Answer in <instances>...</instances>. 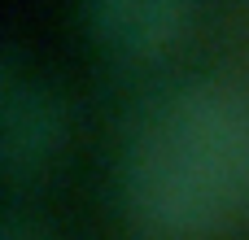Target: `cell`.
<instances>
[{
  "instance_id": "1",
  "label": "cell",
  "mask_w": 249,
  "mask_h": 240,
  "mask_svg": "<svg viewBox=\"0 0 249 240\" xmlns=\"http://www.w3.org/2000/svg\"><path fill=\"white\" fill-rule=\"evenodd\" d=\"M245 197L162 118L153 114L123 157V214L144 240H206Z\"/></svg>"
},
{
  "instance_id": "2",
  "label": "cell",
  "mask_w": 249,
  "mask_h": 240,
  "mask_svg": "<svg viewBox=\"0 0 249 240\" xmlns=\"http://www.w3.org/2000/svg\"><path fill=\"white\" fill-rule=\"evenodd\" d=\"M249 201V96L228 79H193L158 109Z\"/></svg>"
},
{
  "instance_id": "3",
  "label": "cell",
  "mask_w": 249,
  "mask_h": 240,
  "mask_svg": "<svg viewBox=\"0 0 249 240\" xmlns=\"http://www.w3.org/2000/svg\"><path fill=\"white\" fill-rule=\"evenodd\" d=\"M66 140V109L61 101L35 83V79H18L13 70H4V87H0V166L9 175L22 171H39Z\"/></svg>"
},
{
  "instance_id": "4",
  "label": "cell",
  "mask_w": 249,
  "mask_h": 240,
  "mask_svg": "<svg viewBox=\"0 0 249 240\" xmlns=\"http://www.w3.org/2000/svg\"><path fill=\"white\" fill-rule=\"evenodd\" d=\"M193 22V0H83L88 35L123 57H162Z\"/></svg>"
},
{
  "instance_id": "5",
  "label": "cell",
  "mask_w": 249,
  "mask_h": 240,
  "mask_svg": "<svg viewBox=\"0 0 249 240\" xmlns=\"http://www.w3.org/2000/svg\"><path fill=\"white\" fill-rule=\"evenodd\" d=\"M4 240H22V236H18V232H13V227H9V232H4Z\"/></svg>"
}]
</instances>
